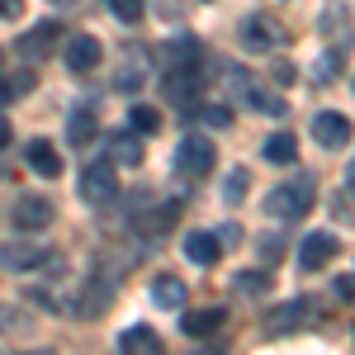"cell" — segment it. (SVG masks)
Instances as JSON below:
<instances>
[{
	"mask_svg": "<svg viewBox=\"0 0 355 355\" xmlns=\"http://www.w3.org/2000/svg\"><path fill=\"white\" fill-rule=\"evenodd\" d=\"M313 194H318L313 175H294L289 185H275V190H270L266 214H270V218H284V223H299V218H308V214H313V204H318Z\"/></svg>",
	"mask_w": 355,
	"mask_h": 355,
	"instance_id": "1",
	"label": "cell"
},
{
	"mask_svg": "<svg viewBox=\"0 0 355 355\" xmlns=\"http://www.w3.org/2000/svg\"><path fill=\"white\" fill-rule=\"evenodd\" d=\"M81 199L85 204H114L119 199V171L114 162H90L81 171Z\"/></svg>",
	"mask_w": 355,
	"mask_h": 355,
	"instance_id": "2",
	"label": "cell"
},
{
	"mask_svg": "<svg viewBox=\"0 0 355 355\" xmlns=\"http://www.w3.org/2000/svg\"><path fill=\"white\" fill-rule=\"evenodd\" d=\"M214 162H218V157H214V142H209L204 133H190L180 147H175V171H180V175H190V180L209 175Z\"/></svg>",
	"mask_w": 355,
	"mask_h": 355,
	"instance_id": "3",
	"label": "cell"
},
{
	"mask_svg": "<svg viewBox=\"0 0 355 355\" xmlns=\"http://www.w3.org/2000/svg\"><path fill=\"white\" fill-rule=\"evenodd\" d=\"M48 261H53V246L48 242H10V246H0V266L15 270V275L38 270V266H48Z\"/></svg>",
	"mask_w": 355,
	"mask_h": 355,
	"instance_id": "4",
	"label": "cell"
},
{
	"mask_svg": "<svg viewBox=\"0 0 355 355\" xmlns=\"http://www.w3.org/2000/svg\"><path fill=\"white\" fill-rule=\"evenodd\" d=\"M10 218H15L19 232H43V227L57 218V209H53V199H48V194H24V199L10 209Z\"/></svg>",
	"mask_w": 355,
	"mask_h": 355,
	"instance_id": "5",
	"label": "cell"
},
{
	"mask_svg": "<svg viewBox=\"0 0 355 355\" xmlns=\"http://www.w3.org/2000/svg\"><path fill=\"white\" fill-rule=\"evenodd\" d=\"M199 81H204V57H199V62H175V67L166 71L162 90H166V100L185 105V100H190L194 90H199Z\"/></svg>",
	"mask_w": 355,
	"mask_h": 355,
	"instance_id": "6",
	"label": "cell"
},
{
	"mask_svg": "<svg viewBox=\"0 0 355 355\" xmlns=\"http://www.w3.org/2000/svg\"><path fill=\"white\" fill-rule=\"evenodd\" d=\"M336 251H341V242L331 232H308L299 246V266L303 270H322L327 261H336Z\"/></svg>",
	"mask_w": 355,
	"mask_h": 355,
	"instance_id": "7",
	"label": "cell"
},
{
	"mask_svg": "<svg viewBox=\"0 0 355 355\" xmlns=\"http://www.w3.org/2000/svg\"><path fill=\"white\" fill-rule=\"evenodd\" d=\"M313 137H318V147L336 152V147H346V142H351V119H346V114H336V110L318 114V119H313Z\"/></svg>",
	"mask_w": 355,
	"mask_h": 355,
	"instance_id": "8",
	"label": "cell"
},
{
	"mask_svg": "<svg viewBox=\"0 0 355 355\" xmlns=\"http://www.w3.org/2000/svg\"><path fill=\"white\" fill-rule=\"evenodd\" d=\"M100 53H105V43H100V38H90V33H76V38H71V43L62 48L67 67H71V71H81V76L100 67Z\"/></svg>",
	"mask_w": 355,
	"mask_h": 355,
	"instance_id": "9",
	"label": "cell"
},
{
	"mask_svg": "<svg viewBox=\"0 0 355 355\" xmlns=\"http://www.w3.org/2000/svg\"><path fill=\"white\" fill-rule=\"evenodd\" d=\"M242 43L251 48V53H270V48L284 43V28L275 24V19H266V15H256V19L242 24Z\"/></svg>",
	"mask_w": 355,
	"mask_h": 355,
	"instance_id": "10",
	"label": "cell"
},
{
	"mask_svg": "<svg viewBox=\"0 0 355 355\" xmlns=\"http://www.w3.org/2000/svg\"><path fill=\"white\" fill-rule=\"evenodd\" d=\"M57 38H62L57 24H53V19H43V24H33L28 33H19V43H15V48H19V57H48L57 48Z\"/></svg>",
	"mask_w": 355,
	"mask_h": 355,
	"instance_id": "11",
	"label": "cell"
},
{
	"mask_svg": "<svg viewBox=\"0 0 355 355\" xmlns=\"http://www.w3.org/2000/svg\"><path fill=\"white\" fill-rule=\"evenodd\" d=\"M110 299H114V289H110V284L90 279V284H85L81 294L71 299V313H76V318H100V313L110 308Z\"/></svg>",
	"mask_w": 355,
	"mask_h": 355,
	"instance_id": "12",
	"label": "cell"
},
{
	"mask_svg": "<svg viewBox=\"0 0 355 355\" xmlns=\"http://www.w3.org/2000/svg\"><path fill=\"white\" fill-rule=\"evenodd\" d=\"M223 322H227V308H194V313H185V318H180V331L199 341V336H214Z\"/></svg>",
	"mask_w": 355,
	"mask_h": 355,
	"instance_id": "13",
	"label": "cell"
},
{
	"mask_svg": "<svg viewBox=\"0 0 355 355\" xmlns=\"http://www.w3.org/2000/svg\"><path fill=\"white\" fill-rule=\"evenodd\" d=\"M28 166H33L43 180L62 175V157H57V147L48 142V137H33V142H28Z\"/></svg>",
	"mask_w": 355,
	"mask_h": 355,
	"instance_id": "14",
	"label": "cell"
},
{
	"mask_svg": "<svg viewBox=\"0 0 355 355\" xmlns=\"http://www.w3.org/2000/svg\"><path fill=\"white\" fill-rule=\"evenodd\" d=\"M185 256H190L194 266H218L223 242L214 237V232H190V237H185Z\"/></svg>",
	"mask_w": 355,
	"mask_h": 355,
	"instance_id": "15",
	"label": "cell"
},
{
	"mask_svg": "<svg viewBox=\"0 0 355 355\" xmlns=\"http://www.w3.org/2000/svg\"><path fill=\"white\" fill-rule=\"evenodd\" d=\"M110 162L114 166H142V137H137L133 128L110 137Z\"/></svg>",
	"mask_w": 355,
	"mask_h": 355,
	"instance_id": "16",
	"label": "cell"
},
{
	"mask_svg": "<svg viewBox=\"0 0 355 355\" xmlns=\"http://www.w3.org/2000/svg\"><path fill=\"white\" fill-rule=\"evenodd\" d=\"M142 81H147V53H128L123 67L114 71V90H137Z\"/></svg>",
	"mask_w": 355,
	"mask_h": 355,
	"instance_id": "17",
	"label": "cell"
},
{
	"mask_svg": "<svg viewBox=\"0 0 355 355\" xmlns=\"http://www.w3.org/2000/svg\"><path fill=\"white\" fill-rule=\"evenodd\" d=\"M119 346H123V351H133V355H152V351H162V336L137 322V327H128L123 336H119Z\"/></svg>",
	"mask_w": 355,
	"mask_h": 355,
	"instance_id": "18",
	"label": "cell"
},
{
	"mask_svg": "<svg viewBox=\"0 0 355 355\" xmlns=\"http://www.w3.org/2000/svg\"><path fill=\"white\" fill-rule=\"evenodd\" d=\"M303 308H308V299H294V303H284V308H275V318L266 322V331L270 336H284V331H294L303 322Z\"/></svg>",
	"mask_w": 355,
	"mask_h": 355,
	"instance_id": "19",
	"label": "cell"
},
{
	"mask_svg": "<svg viewBox=\"0 0 355 355\" xmlns=\"http://www.w3.org/2000/svg\"><path fill=\"white\" fill-rule=\"evenodd\" d=\"M152 299L162 303V308H180V303H185V279L157 275V279H152Z\"/></svg>",
	"mask_w": 355,
	"mask_h": 355,
	"instance_id": "20",
	"label": "cell"
},
{
	"mask_svg": "<svg viewBox=\"0 0 355 355\" xmlns=\"http://www.w3.org/2000/svg\"><path fill=\"white\" fill-rule=\"evenodd\" d=\"M294 157H299L294 133H270V137H266V162H270V166H289Z\"/></svg>",
	"mask_w": 355,
	"mask_h": 355,
	"instance_id": "21",
	"label": "cell"
},
{
	"mask_svg": "<svg viewBox=\"0 0 355 355\" xmlns=\"http://www.w3.org/2000/svg\"><path fill=\"white\" fill-rule=\"evenodd\" d=\"M128 128H133L137 137H152V133H162V114L152 110V105H133V110H128Z\"/></svg>",
	"mask_w": 355,
	"mask_h": 355,
	"instance_id": "22",
	"label": "cell"
},
{
	"mask_svg": "<svg viewBox=\"0 0 355 355\" xmlns=\"http://www.w3.org/2000/svg\"><path fill=\"white\" fill-rule=\"evenodd\" d=\"M242 100L251 105V110H261V114H275V119L284 114V100H279V95H266V90H256V85H242Z\"/></svg>",
	"mask_w": 355,
	"mask_h": 355,
	"instance_id": "23",
	"label": "cell"
},
{
	"mask_svg": "<svg viewBox=\"0 0 355 355\" xmlns=\"http://www.w3.org/2000/svg\"><path fill=\"white\" fill-rule=\"evenodd\" d=\"M199 38H180V43H166V62L175 67V62H199Z\"/></svg>",
	"mask_w": 355,
	"mask_h": 355,
	"instance_id": "24",
	"label": "cell"
},
{
	"mask_svg": "<svg viewBox=\"0 0 355 355\" xmlns=\"http://www.w3.org/2000/svg\"><path fill=\"white\" fill-rule=\"evenodd\" d=\"M90 137H95V114H90V110H76V114H71V142H76V147H85Z\"/></svg>",
	"mask_w": 355,
	"mask_h": 355,
	"instance_id": "25",
	"label": "cell"
},
{
	"mask_svg": "<svg viewBox=\"0 0 355 355\" xmlns=\"http://www.w3.org/2000/svg\"><path fill=\"white\" fill-rule=\"evenodd\" d=\"M114 19H123V24H137L142 19V10H147V0H110Z\"/></svg>",
	"mask_w": 355,
	"mask_h": 355,
	"instance_id": "26",
	"label": "cell"
},
{
	"mask_svg": "<svg viewBox=\"0 0 355 355\" xmlns=\"http://www.w3.org/2000/svg\"><path fill=\"white\" fill-rule=\"evenodd\" d=\"M266 289H270V275H261V270L237 275V294H266Z\"/></svg>",
	"mask_w": 355,
	"mask_h": 355,
	"instance_id": "27",
	"label": "cell"
},
{
	"mask_svg": "<svg viewBox=\"0 0 355 355\" xmlns=\"http://www.w3.org/2000/svg\"><path fill=\"white\" fill-rule=\"evenodd\" d=\"M204 123H214V128H227V123H232V110H227V105H209V110H204Z\"/></svg>",
	"mask_w": 355,
	"mask_h": 355,
	"instance_id": "28",
	"label": "cell"
},
{
	"mask_svg": "<svg viewBox=\"0 0 355 355\" xmlns=\"http://www.w3.org/2000/svg\"><path fill=\"white\" fill-rule=\"evenodd\" d=\"M242 194H246V171H232V175H227V199L242 204Z\"/></svg>",
	"mask_w": 355,
	"mask_h": 355,
	"instance_id": "29",
	"label": "cell"
},
{
	"mask_svg": "<svg viewBox=\"0 0 355 355\" xmlns=\"http://www.w3.org/2000/svg\"><path fill=\"white\" fill-rule=\"evenodd\" d=\"M33 85H38V76H33V71H19V76H15V81H10V95H15V100H19V95H28V90H33Z\"/></svg>",
	"mask_w": 355,
	"mask_h": 355,
	"instance_id": "30",
	"label": "cell"
},
{
	"mask_svg": "<svg viewBox=\"0 0 355 355\" xmlns=\"http://www.w3.org/2000/svg\"><path fill=\"white\" fill-rule=\"evenodd\" d=\"M336 299L355 303V275H336Z\"/></svg>",
	"mask_w": 355,
	"mask_h": 355,
	"instance_id": "31",
	"label": "cell"
},
{
	"mask_svg": "<svg viewBox=\"0 0 355 355\" xmlns=\"http://www.w3.org/2000/svg\"><path fill=\"white\" fill-rule=\"evenodd\" d=\"M218 242H223V251H227V246H237V242H242V227H237V223L218 227Z\"/></svg>",
	"mask_w": 355,
	"mask_h": 355,
	"instance_id": "32",
	"label": "cell"
},
{
	"mask_svg": "<svg viewBox=\"0 0 355 355\" xmlns=\"http://www.w3.org/2000/svg\"><path fill=\"white\" fill-rule=\"evenodd\" d=\"M318 71H322V76H331V71H341V53H327L322 62H318Z\"/></svg>",
	"mask_w": 355,
	"mask_h": 355,
	"instance_id": "33",
	"label": "cell"
},
{
	"mask_svg": "<svg viewBox=\"0 0 355 355\" xmlns=\"http://www.w3.org/2000/svg\"><path fill=\"white\" fill-rule=\"evenodd\" d=\"M24 10V0H0V19H15Z\"/></svg>",
	"mask_w": 355,
	"mask_h": 355,
	"instance_id": "34",
	"label": "cell"
},
{
	"mask_svg": "<svg viewBox=\"0 0 355 355\" xmlns=\"http://www.w3.org/2000/svg\"><path fill=\"white\" fill-rule=\"evenodd\" d=\"M279 251H284V246L275 242V237H266V242H261V256H266V261H275V256H279Z\"/></svg>",
	"mask_w": 355,
	"mask_h": 355,
	"instance_id": "35",
	"label": "cell"
},
{
	"mask_svg": "<svg viewBox=\"0 0 355 355\" xmlns=\"http://www.w3.org/2000/svg\"><path fill=\"white\" fill-rule=\"evenodd\" d=\"M0 147H10V119L0 114Z\"/></svg>",
	"mask_w": 355,
	"mask_h": 355,
	"instance_id": "36",
	"label": "cell"
},
{
	"mask_svg": "<svg viewBox=\"0 0 355 355\" xmlns=\"http://www.w3.org/2000/svg\"><path fill=\"white\" fill-rule=\"evenodd\" d=\"M346 180H351V194H355V162H351V175H346Z\"/></svg>",
	"mask_w": 355,
	"mask_h": 355,
	"instance_id": "37",
	"label": "cell"
},
{
	"mask_svg": "<svg viewBox=\"0 0 355 355\" xmlns=\"http://www.w3.org/2000/svg\"><path fill=\"white\" fill-rule=\"evenodd\" d=\"M53 5H71V0H53Z\"/></svg>",
	"mask_w": 355,
	"mask_h": 355,
	"instance_id": "38",
	"label": "cell"
}]
</instances>
